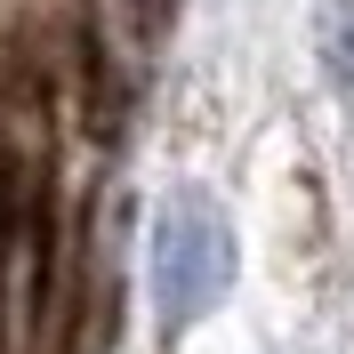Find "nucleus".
<instances>
[{"instance_id":"f257e3e1","label":"nucleus","mask_w":354,"mask_h":354,"mask_svg":"<svg viewBox=\"0 0 354 354\" xmlns=\"http://www.w3.org/2000/svg\"><path fill=\"white\" fill-rule=\"evenodd\" d=\"M218 290H225V234H218V209H209L201 194H185V201L161 209V306H169V322H194Z\"/></svg>"},{"instance_id":"f03ea898","label":"nucleus","mask_w":354,"mask_h":354,"mask_svg":"<svg viewBox=\"0 0 354 354\" xmlns=\"http://www.w3.org/2000/svg\"><path fill=\"white\" fill-rule=\"evenodd\" d=\"M32 218V185H24V161L0 153V266H8V250H17V225Z\"/></svg>"}]
</instances>
